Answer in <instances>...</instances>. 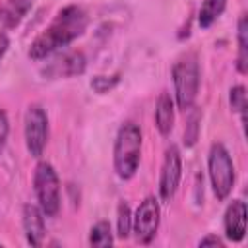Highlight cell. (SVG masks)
<instances>
[{
	"label": "cell",
	"instance_id": "cell-1",
	"mask_svg": "<svg viewBox=\"0 0 248 248\" xmlns=\"http://www.w3.org/2000/svg\"><path fill=\"white\" fill-rule=\"evenodd\" d=\"M89 17L79 6H64L54 19L48 23V27L35 37L31 43L27 54L31 60H45L46 56L58 52L60 48L74 43L78 37H81L87 29Z\"/></svg>",
	"mask_w": 248,
	"mask_h": 248
},
{
	"label": "cell",
	"instance_id": "cell-2",
	"mask_svg": "<svg viewBox=\"0 0 248 248\" xmlns=\"http://www.w3.org/2000/svg\"><path fill=\"white\" fill-rule=\"evenodd\" d=\"M141 130L136 122H124L114 138L112 149V165L114 172L122 180H130L136 176L141 161Z\"/></svg>",
	"mask_w": 248,
	"mask_h": 248
},
{
	"label": "cell",
	"instance_id": "cell-3",
	"mask_svg": "<svg viewBox=\"0 0 248 248\" xmlns=\"http://www.w3.org/2000/svg\"><path fill=\"white\" fill-rule=\"evenodd\" d=\"M172 83L174 105L186 112L194 107L200 91V64L196 54H186L172 66Z\"/></svg>",
	"mask_w": 248,
	"mask_h": 248
},
{
	"label": "cell",
	"instance_id": "cell-4",
	"mask_svg": "<svg viewBox=\"0 0 248 248\" xmlns=\"http://www.w3.org/2000/svg\"><path fill=\"white\" fill-rule=\"evenodd\" d=\"M207 172H209V180H211V190L213 196L223 202L231 196L232 188H234V165H232V157L229 153V149L223 143H213L209 147L207 153Z\"/></svg>",
	"mask_w": 248,
	"mask_h": 248
},
{
	"label": "cell",
	"instance_id": "cell-5",
	"mask_svg": "<svg viewBox=\"0 0 248 248\" xmlns=\"http://www.w3.org/2000/svg\"><path fill=\"white\" fill-rule=\"evenodd\" d=\"M33 190L37 196V205L43 209L45 217H56L62 205L60 178L54 167L46 161H39L33 172Z\"/></svg>",
	"mask_w": 248,
	"mask_h": 248
},
{
	"label": "cell",
	"instance_id": "cell-6",
	"mask_svg": "<svg viewBox=\"0 0 248 248\" xmlns=\"http://www.w3.org/2000/svg\"><path fill=\"white\" fill-rule=\"evenodd\" d=\"M23 138H25L27 153L33 159H41V155L45 153V147L48 143V116H46V110L39 103L29 105L25 110Z\"/></svg>",
	"mask_w": 248,
	"mask_h": 248
},
{
	"label": "cell",
	"instance_id": "cell-7",
	"mask_svg": "<svg viewBox=\"0 0 248 248\" xmlns=\"http://www.w3.org/2000/svg\"><path fill=\"white\" fill-rule=\"evenodd\" d=\"M159 223H161V207L157 198L155 196L143 198V202H140L136 213L132 215V232L136 240L140 244H149L159 231Z\"/></svg>",
	"mask_w": 248,
	"mask_h": 248
},
{
	"label": "cell",
	"instance_id": "cell-8",
	"mask_svg": "<svg viewBox=\"0 0 248 248\" xmlns=\"http://www.w3.org/2000/svg\"><path fill=\"white\" fill-rule=\"evenodd\" d=\"M182 178V157L180 149L176 145L167 147L163 165H161V174H159V196L163 202H170L178 190Z\"/></svg>",
	"mask_w": 248,
	"mask_h": 248
},
{
	"label": "cell",
	"instance_id": "cell-9",
	"mask_svg": "<svg viewBox=\"0 0 248 248\" xmlns=\"http://www.w3.org/2000/svg\"><path fill=\"white\" fill-rule=\"evenodd\" d=\"M21 225L25 232V240L31 246H43L45 234H46V223L45 213L35 203H25L21 209Z\"/></svg>",
	"mask_w": 248,
	"mask_h": 248
},
{
	"label": "cell",
	"instance_id": "cell-10",
	"mask_svg": "<svg viewBox=\"0 0 248 248\" xmlns=\"http://www.w3.org/2000/svg\"><path fill=\"white\" fill-rule=\"evenodd\" d=\"M246 203L242 200H232L225 211L223 227H225V236L231 242H240L246 236Z\"/></svg>",
	"mask_w": 248,
	"mask_h": 248
},
{
	"label": "cell",
	"instance_id": "cell-11",
	"mask_svg": "<svg viewBox=\"0 0 248 248\" xmlns=\"http://www.w3.org/2000/svg\"><path fill=\"white\" fill-rule=\"evenodd\" d=\"M35 0H4L0 6V25L4 29L17 27L33 8Z\"/></svg>",
	"mask_w": 248,
	"mask_h": 248
},
{
	"label": "cell",
	"instance_id": "cell-12",
	"mask_svg": "<svg viewBox=\"0 0 248 248\" xmlns=\"http://www.w3.org/2000/svg\"><path fill=\"white\" fill-rule=\"evenodd\" d=\"M85 72V56L79 50L68 52L62 58H58L56 62L50 64L48 68V76H56V78H70V76H79Z\"/></svg>",
	"mask_w": 248,
	"mask_h": 248
},
{
	"label": "cell",
	"instance_id": "cell-13",
	"mask_svg": "<svg viewBox=\"0 0 248 248\" xmlns=\"http://www.w3.org/2000/svg\"><path fill=\"white\" fill-rule=\"evenodd\" d=\"M155 126L161 136H169L174 126V99L163 91L155 103Z\"/></svg>",
	"mask_w": 248,
	"mask_h": 248
},
{
	"label": "cell",
	"instance_id": "cell-14",
	"mask_svg": "<svg viewBox=\"0 0 248 248\" xmlns=\"http://www.w3.org/2000/svg\"><path fill=\"white\" fill-rule=\"evenodd\" d=\"M227 8V0H203L198 12V23L202 29L211 27Z\"/></svg>",
	"mask_w": 248,
	"mask_h": 248
},
{
	"label": "cell",
	"instance_id": "cell-15",
	"mask_svg": "<svg viewBox=\"0 0 248 248\" xmlns=\"http://www.w3.org/2000/svg\"><path fill=\"white\" fill-rule=\"evenodd\" d=\"M248 21H246V14H242L238 17V33H236V41H238V56H236V68L240 74H246L248 70Z\"/></svg>",
	"mask_w": 248,
	"mask_h": 248
},
{
	"label": "cell",
	"instance_id": "cell-16",
	"mask_svg": "<svg viewBox=\"0 0 248 248\" xmlns=\"http://www.w3.org/2000/svg\"><path fill=\"white\" fill-rule=\"evenodd\" d=\"M89 244L91 246H99V248H107V246L114 244V236H112L108 221H97L91 227V231H89Z\"/></svg>",
	"mask_w": 248,
	"mask_h": 248
},
{
	"label": "cell",
	"instance_id": "cell-17",
	"mask_svg": "<svg viewBox=\"0 0 248 248\" xmlns=\"http://www.w3.org/2000/svg\"><path fill=\"white\" fill-rule=\"evenodd\" d=\"M188 112V122H186V128H184V145L186 147H192L198 138H200V122H202V112L198 107H192L186 110Z\"/></svg>",
	"mask_w": 248,
	"mask_h": 248
},
{
	"label": "cell",
	"instance_id": "cell-18",
	"mask_svg": "<svg viewBox=\"0 0 248 248\" xmlns=\"http://www.w3.org/2000/svg\"><path fill=\"white\" fill-rule=\"evenodd\" d=\"M130 234H132V211L126 202H120L116 209V236L126 240Z\"/></svg>",
	"mask_w": 248,
	"mask_h": 248
},
{
	"label": "cell",
	"instance_id": "cell-19",
	"mask_svg": "<svg viewBox=\"0 0 248 248\" xmlns=\"http://www.w3.org/2000/svg\"><path fill=\"white\" fill-rule=\"evenodd\" d=\"M229 105L244 120V112H246V87L244 85H232L231 87V91H229Z\"/></svg>",
	"mask_w": 248,
	"mask_h": 248
},
{
	"label": "cell",
	"instance_id": "cell-20",
	"mask_svg": "<svg viewBox=\"0 0 248 248\" xmlns=\"http://www.w3.org/2000/svg\"><path fill=\"white\" fill-rule=\"evenodd\" d=\"M118 81H120L118 76H95V78L91 79V89H93L95 93L103 95V93H108Z\"/></svg>",
	"mask_w": 248,
	"mask_h": 248
},
{
	"label": "cell",
	"instance_id": "cell-21",
	"mask_svg": "<svg viewBox=\"0 0 248 248\" xmlns=\"http://www.w3.org/2000/svg\"><path fill=\"white\" fill-rule=\"evenodd\" d=\"M8 134H10V120L4 108H0V149L6 145L8 141Z\"/></svg>",
	"mask_w": 248,
	"mask_h": 248
},
{
	"label": "cell",
	"instance_id": "cell-22",
	"mask_svg": "<svg viewBox=\"0 0 248 248\" xmlns=\"http://www.w3.org/2000/svg\"><path fill=\"white\" fill-rule=\"evenodd\" d=\"M198 246H219V248H223L225 246V240L219 238V236H215V234H207V236H203L198 242Z\"/></svg>",
	"mask_w": 248,
	"mask_h": 248
},
{
	"label": "cell",
	"instance_id": "cell-23",
	"mask_svg": "<svg viewBox=\"0 0 248 248\" xmlns=\"http://www.w3.org/2000/svg\"><path fill=\"white\" fill-rule=\"evenodd\" d=\"M8 46H10V39H8V35H6L4 31H0V60L4 58Z\"/></svg>",
	"mask_w": 248,
	"mask_h": 248
}]
</instances>
